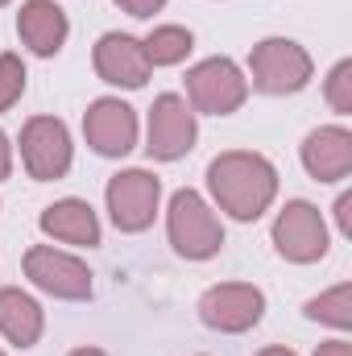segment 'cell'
I'll return each instance as SVG.
<instances>
[{
    "label": "cell",
    "mask_w": 352,
    "mask_h": 356,
    "mask_svg": "<svg viewBox=\"0 0 352 356\" xmlns=\"http://www.w3.org/2000/svg\"><path fill=\"white\" fill-rule=\"evenodd\" d=\"M207 203L237 224H257L278 199V170L257 149H224L207 162Z\"/></svg>",
    "instance_id": "1"
},
{
    "label": "cell",
    "mask_w": 352,
    "mask_h": 356,
    "mask_svg": "<svg viewBox=\"0 0 352 356\" xmlns=\"http://www.w3.org/2000/svg\"><path fill=\"white\" fill-rule=\"evenodd\" d=\"M166 236L182 261H211L224 249V224L216 207L191 186L175 191L166 203Z\"/></svg>",
    "instance_id": "2"
},
{
    "label": "cell",
    "mask_w": 352,
    "mask_h": 356,
    "mask_svg": "<svg viewBox=\"0 0 352 356\" xmlns=\"http://www.w3.org/2000/svg\"><path fill=\"white\" fill-rule=\"evenodd\" d=\"M315 75V63L311 54L294 42V38H262L253 50H249V91H262V95H298V91L311 83Z\"/></svg>",
    "instance_id": "3"
},
{
    "label": "cell",
    "mask_w": 352,
    "mask_h": 356,
    "mask_svg": "<svg viewBox=\"0 0 352 356\" xmlns=\"http://www.w3.org/2000/svg\"><path fill=\"white\" fill-rule=\"evenodd\" d=\"M269 241H273V253L290 266H315L328 257L332 249V232H328V220L315 203L307 199H290L278 216H273V228H269Z\"/></svg>",
    "instance_id": "4"
},
{
    "label": "cell",
    "mask_w": 352,
    "mask_h": 356,
    "mask_svg": "<svg viewBox=\"0 0 352 356\" xmlns=\"http://www.w3.org/2000/svg\"><path fill=\"white\" fill-rule=\"evenodd\" d=\"M104 203H108V220L116 224V232L137 236V232L154 228V220H158L162 178L154 170H141V166L116 170L108 178V186H104Z\"/></svg>",
    "instance_id": "5"
},
{
    "label": "cell",
    "mask_w": 352,
    "mask_h": 356,
    "mask_svg": "<svg viewBox=\"0 0 352 356\" xmlns=\"http://www.w3.org/2000/svg\"><path fill=\"white\" fill-rule=\"evenodd\" d=\"M21 166L33 182H58L75 166V141L67 120L58 116H29L21 124Z\"/></svg>",
    "instance_id": "6"
},
{
    "label": "cell",
    "mask_w": 352,
    "mask_h": 356,
    "mask_svg": "<svg viewBox=\"0 0 352 356\" xmlns=\"http://www.w3.org/2000/svg\"><path fill=\"white\" fill-rule=\"evenodd\" d=\"M182 99L195 108V116L199 112L203 116H232L249 99V79L232 58L216 54V58H203L186 71V95Z\"/></svg>",
    "instance_id": "7"
},
{
    "label": "cell",
    "mask_w": 352,
    "mask_h": 356,
    "mask_svg": "<svg viewBox=\"0 0 352 356\" xmlns=\"http://www.w3.org/2000/svg\"><path fill=\"white\" fill-rule=\"evenodd\" d=\"M21 269L29 277L33 290L58 298V302H88L95 294V282H91L88 261H79L75 253L67 249H54V245H29L25 257H21Z\"/></svg>",
    "instance_id": "8"
},
{
    "label": "cell",
    "mask_w": 352,
    "mask_h": 356,
    "mask_svg": "<svg viewBox=\"0 0 352 356\" xmlns=\"http://www.w3.org/2000/svg\"><path fill=\"white\" fill-rule=\"evenodd\" d=\"M199 323L220 336H245L265 319V294L253 282H216L199 294Z\"/></svg>",
    "instance_id": "9"
},
{
    "label": "cell",
    "mask_w": 352,
    "mask_h": 356,
    "mask_svg": "<svg viewBox=\"0 0 352 356\" xmlns=\"http://www.w3.org/2000/svg\"><path fill=\"white\" fill-rule=\"evenodd\" d=\"M195 141H199L195 108L178 91H162L150 108V120H145V154L154 162H178L195 149Z\"/></svg>",
    "instance_id": "10"
},
{
    "label": "cell",
    "mask_w": 352,
    "mask_h": 356,
    "mask_svg": "<svg viewBox=\"0 0 352 356\" xmlns=\"http://www.w3.org/2000/svg\"><path fill=\"white\" fill-rule=\"evenodd\" d=\"M137 137H141V120L133 104H125L120 95H99L88 104L83 141L95 158H125L137 149Z\"/></svg>",
    "instance_id": "11"
},
{
    "label": "cell",
    "mask_w": 352,
    "mask_h": 356,
    "mask_svg": "<svg viewBox=\"0 0 352 356\" xmlns=\"http://www.w3.org/2000/svg\"><path fill=\"white\" fill-rule=\"evenodd\" d=\"M91 67H95V75H99L108 88H125V91L145 88V83H150V75H154V67H150V58H145L141 38L120 33V29L99 33V42L91 46Z\"/></svg>",
    "instance_id": "12"
},
{
    "label": "cell",
    "mask_w": 352,
    "mask_h": 356,
    "mask_svg": "<svg viewBox=\"0 0 352 356\" xmlns=\"http://www.w3.org/2000/svg\"><path fill=\"white\" fill-rule=\"evenodd\" d=\"M298 158L315 182H344L352 175V133L344 124H319L303 137Z\"/></svg>",
    "instance_id": "13"
},
{
    "label": "cell",
    "mask_w": 352,
    "mask_h": 356,
    "mask_svg": "<svg viewBox=\"0 0 352 356\" xmlns=\"http://www.w3.org/2000/svg\"><path fill=\"white\" fill-rule=\"evenodd\" d=\"M38 228L42 236L58 241V245H75V249H95L104 241V228H99V216L88 199H54L50 207H42L38 216Z\"/></svg>",
    "instance_id": "14"
},
{
    "label": "cell",
    "mask_w": 352,
    "mask_h": 356,
    "mask_svg": "<svg viewBox=\"0 0 352 356\" xmlns=\"http://www.w3.org/2000/svg\"><path fill=\"white\" fill-rule=\"evenodd\" d=\"M17 38L29 54L38 58H54L67 38H71V21L67 13L54 4V0H21V13H17Z\"/></svg>",
    "instance_id": "15"
},
{
    "label": "cell",
    "mask_w": 352,
    "mask_h": 356,
    "mask_svg": "<svg viewBox=\"0 0 352 356\" xmlns=\"http://www.w3.org/2000/svg\"><path fill=\"white\" fill-rule=\"evenodd\" d=\"M46 332V311L42 302L21 290V286H0V336L13 344V348H33Z\"/></svg>",
    "instance_id": "16"
},
{
    "label": "cell",
    "mask_w": 352,
    "mask_h": 356,
    "mask_svg": "<svg viewBox=\"0 0 352 356\" xmlns=\"http://www.w3.org/2000/svg\"><path fill=\"white\" fill-rule=\"evenodd\" d=\"M141 46H145L150 67H178V63L191 58L195 33H191L186 25H154V29L141 38Z\"/></svg>",
    "instance_id": "17"
},
{
    "label": "cell",
    "mask_w": 352,
    "mask_h": 356,
    "mask_svg": "<svg viewBox=\"0 0 352 356\" xmlns=\"http://www.w3.org/2000/svg\"><path fill=\"white\" fill-rule=\"evenodd\" d=\"M303 315H307V319H315V323H323V327L349 332V327H352V282H336L332 290H323V294L307 298Z\"/></svg>",
    "instance_id": "18"
},
{
    "label": "cell",
    "mask_w": 352,
    "mask_h": 356,
    "mask_svg": "<svg viewBox=\"0 0 352 356\" xmlns=\"http://www.w3.org/2000/svg\"><path fill=\"white\" fill-rule=\"evenodd\" d=\"M25 83H29V71H25L21 54L4 50V54H0V112H8V108L25 95Z\"/></svg>",
    "instance_id": "19"
},
{
    "label": "cell",
    "mask_w": 352,
    "mask_h": 356,
    "mask_svg": "<svg viewBox=\"0 0 352 356\" xmlns=\"http://www.w3.org/2000/svg\"><path fill=\"white\" fill-rule=\"evenodd\" d=\"M323 99L332 104L336 116H352V58H340L328 79H323Z\"/></svg>",
    "instance_id": "20"
},
{
    "label": "cell",
    "mask_w": 352,
    "mask_h": 356,
    "mask_svg": "<svg viewBox=\"0 0 352 356\" xmlns=\"http://www.w3.org/2000/svg\"><path fill=\"white\" fill-rule=\"evenodd\" d=\"M120 13H129V17H137V21H145V17H154V13H162L166 8V0H112Z\"/></svg>",
    "instance_id": "21"
},
{
    "label": "cell",
    "mask_w": 352,
    "mask_h": 356,
    "mask_svg": "<svg viewBox=\"0 0 352 356\" xmlns=\"http://www.w3.org/2000/svg\"><path fill=\"white\" fill-rule=\"evenodd\" d=\"M336 228H340V236H352V191H344L340 199H336Z\"/></svg>",
    "instance_id": "22"
},
{
    "label": "cell",
    "mask_w": 352,
    "mask_h": 356,
    "mask_svg": "<svg viewBox=\"0 0 352 356\" xmlns=\"http://www.w3.org/2000/svg\"><path fill=\"white\" fill-rule=\"evenodd\" d=\"M315 356H352V344L344 336H336V340H323V344L315 348Z\"/></svg>",
    "instance_id": "23"
},
{
    "label": "cell",
    "mask_w": 352,
    "mask_h": 356,
    "mask_svg": "<svg viewBox=\"0 0 352 356\" xmlns=\"http://www.w3.org/2000/svg\"><path fill=\"white\" fill-rule=\"evenodd\" d=\"M8 175H13V141L0 133V182H4Z\"/></svg>",
    "instance_id": "24"
},
{
    "label": "cell",
    "mask_w": 352,
    "mask_h": 356,
    "mask_svg": "<svg viewBox=\"0 0 352 356\" xmlns=\"http://www.w3.org/2000/svg\"><path fill=\"white\" fill-rule=\"evenodd\" d=\"M253 356H298V353L286 348V344H269V348H262V353H253Z\"/></svg>",
    "instance_id": "25"
},
{
    "label": "cell",
    "mask_w": 352,
    "mask_h": 356,
    "mask_svg": "<svg viewBox=\"0 0 352 356\" xmlns=\"http://www.w3.org/2000/svg\"><path fill=\"white\" fill-rule=\"evenodd\" d=\"M67 356H108L104 348H75V353H67Z\"/></svg>",
    "instance_id": "26"
},
{
    "label": "cell",
    "mask_w": 352,
    "mask_h": 356,
    "mask_svg": "<svg viewBox=\"0 0 352 356\" xmlns=\"http://www.w3.org/2000/svg\"><path fill=\"white\" fill-rule=\"evenodd\" d=\"M4 4H13V0H0V8H4Z\"/></svg>",
    "instance_id": "27"
},
{
    "label": "cell",
    "mask_w": 352,
    "mask_h": 356,
    "mask_svg": "<svg viewBox=\"0 0 352 356\" xmlns=\"http://www.w3.org/2000/svg\"><path fill=\"white\" fill-rule=\"evenodd\" d=\"M0 356H4V348H0Z\"/></svg>",
    "instance_id": "28"
}]
</instances>
